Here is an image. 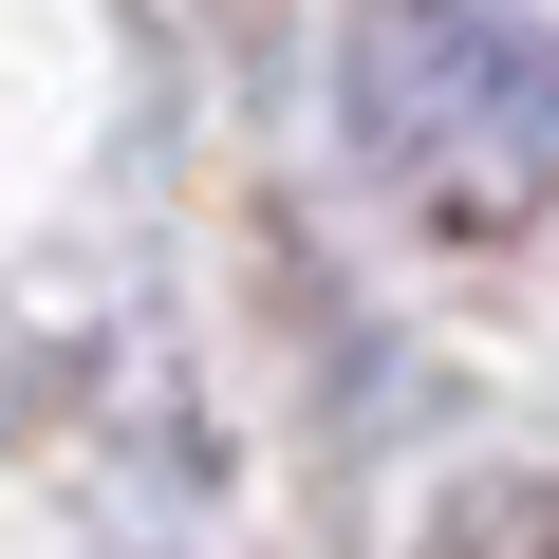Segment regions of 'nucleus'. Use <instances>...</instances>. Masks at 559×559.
<instances>
[{
    "label": "nucleus",
    "mask_w": 559,
    "mask_h": 559,
    "mask_svg": "<svg viewBox=\"0 0 559 559\" xmlns=\"http://www.w3.org/2000/svg\"><path fill=\"white\" fill-rule=\"evenodd\" d=\"M336 112H355V150H373L411 205H448V224L559 205V38L503 20V0H355Z\"/></svg>",
    "instance_id": "nucleus-1"
}]
</instances>
